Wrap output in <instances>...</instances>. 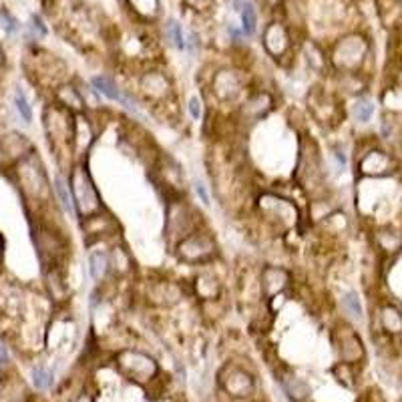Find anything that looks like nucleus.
<instances>
[{"label": "nucleus", "instance_id": "obj_1", "mask_svg": "<svg viewBox=\"0 0 402 402\" xmlns=\"http://www.w3.org/2000/svg\"><path fill=\"white\" fill-rule=\"evenodd\" d=\"M370 57V40L362 32H348L334 42L328 63L340 75H360Z\"/></svg>", "mask_w": 402, "mask_h": 402}, {"label": "nucleus", "instance_id": "obj_2", "mask_svg": "<svg viewBox=\"0 0 402 402\" xmlns=\"http://www.w3.org/2000/svg\"><path fill=\"white\" fill-rule=\"evenodd\" d=\"M71 194H73V201H75V209L81 218L89 220L93 215L103 211V201L101 195L97 191V185L93 183L91 175L85 165H78L73 169L71 173Z\"/></svg>", "mask_w": 402, "mask_h": 402}, {"label": "nucleus", "instance_id": "obj_3", "mask_svg": "<svg viewBox=\"0 0 402 402\" xmlns=\"http://www.w3.org/2000/svg\"><path fill=\"white\" fill-rule=\"evenodd\" d=\"M175 249H177L179 261L189 264V266H201V264H208L215 258L218 244L208 232L194 230L191 234H187L175 244Z\"/></svg>", "mask_w": 402, "mask_h": 402}, {"label": "nucleus", "instance_id": "obj_4", "mask_svg": "<svg viewBox=\"0 0 402 402\" xmlns=\"http://www.w3.org/2000/svg\"><path fill=\"white\" fill-rule=\"evenodd\" d=\"M356 169L368 179H386L398 171V159L386 149L370 145L356 155Z\"/></svg>", "mask_w": 402, "mask_h": 402}, {"label": "nucleus", "instance_id": "obj_5", "mask_svg": "<svg viewBox=\"0 0 402 402\" xmlns=\"http://www.w3.org/2000/svg\"><path fill=\"white\" fill-rule=\"evenodd\" d=\"M115 364H117L121 374H125L137 384H147L159 374L155 358H151L149 354L141 350H135V348H125V350L117 352Z\"/></svg>", "mask_w": 402, "mask_h": 402}, {"label": "nucleus", "instance_id": "obj_6", "mask_svg": "<svg viewBox=\"0 0 402 402\" xmlns=\"http://www.w3.org/2000/svg\"><path fill=\"white\" fill-rule=\"evenodd\" d=\"M220 386L232 398H249L256 390V380L242 366L225 364L220 372Z\"/></svg>", "mask_w": 402, "mask_h": 402}, {"label": "nucleus", "instance_id": "obj_7", "mask_svg": "<svg viewBox=\"0 0 402 402\" xmlns=\"http://www.w3.org/2000/svg\"><path fill=\"white\" fill-rule=\"evenodd\" d=\"M261 42H264L266 52H268L270 57H273V59H284V57H288V54L292 52V49H294L290 28H288L282 20H272L270 25L264 28Z\"/></svg>", "mask_w": 402, "mask_h": 402}, {"label": "nucleus", "instance_id": "obj_8", "mask_svg": "<svg viewBox=\"0 0 402 402\" xmlns=\"http://www.w3.org/2000/svg\"><path fill=\"white\" fill-rule=\"evenodd\" d=\"M244 77L234 69H220L211 78V91L220 103H234L244 93Z\"/></svg>", "mask_w": 402, "mask_h": 402}, {"label": "nucleus", "instance_id": "obj_9", "mask_svg": "<svg viewBox=\"0 0 402 402\" xmlns=\"http://www.w3.org/2000/svg\"><path fill=\"white\" fill-rule=\"evenodd\" d=\"M260 209L273 227L284 230L296 223V208L288 199L276 195H264L260 199Z\"/></svg>", "mask_w": 402, "mask_h": 402}, {"label": "nucleus", "instance_id": "obj_10", "mask_svg": "<svg viewBox=\"0 0 402 402\" xmlns=\"http://www.w3.org/2000/svg\"><path fill=\"white\" fill-rule=\"evenodd\" d=\"M338 336V352H340V360L348 364L362 362L366 350H364L362 338L358 336L350 326H340L336 332Z\"/></svg>", "mask_w": 402, "mask_h": 402}, {"label": "nucleus", "instance_id": "obj_11", "mask_svg": "<svg viewBox=\"0 0 402 402\" xmlns=\"http://www.w3.org/2000/svg\"><path fill=\"white\" fill-rule=\"evenodd\" d=\"M171 89H173V85L163 71H147V73H143L141 81H139V91L143 93V97L147 101L163 103L171 95Z\"/></svg>", "mask_w": 402, "mask_h": 402}, {"label": "nucleus", "instance_id": "obj_12", "mask_svg": "<svg viewBox=\"0 0 402 402\" xmlns=\"http://www.w3.org/2000/svg\"><path fill=\"white\" fill-rule=\"evenodd\" d=\"M167 235H177V242L185 237L187 234H191L195 227V220H194V213H191V209L187 208L185 203H179V201H175V203H171L167 208Z\"/></svg>", "mask_w": 402, "mask_h": 402}, {"label": "nucleus", "instance_id": "obj_13", "mask_svg": "<svg viewBox=\"0 0 402 402\" xmlns=\"http://www.w3.org/2000/svg\"><path fill=\"white\" fill-rule=\"evenodd\" d=\"M378 330L389 338L402 336V310L392 302H382L378 306Z\"/></svg>", "mask_w": 402, "mask_h": 402}, {"label": "nucleus", "instance_id": "obj_14", "mask_svg": "<svg viewBox=\"0 0 402 402\" xmlns=\"http://www.w3.org/2000/svg\"><path fill=\"white\" fill-rule=\"evenodd\" d=\"M372 242H374V247L382 256H396L402 252V232L392 227V225H382L378 227L374 235H372Z\"/></svg>", "mask_w": 402, "mask_h": 402}, {"label": "nucleus", "instance_id": "obj_15", "mask_svg": "<svg viewBox=\"0 0 402 402\" xmlns=\"http://www.w3.org/2000/svg\"><path fill=\"white\" fill-rule=\"evenodd\" d=\"M288 284V272L278 266H268L261 270V292L270 300L276 294H280Z\"/></svg>", "mask_w": 402, "mask_h": 402}, {"label": "nucleus", "instance_id": "obj_16", "mask_svg": "<svg viewBox=\"0 0 402 402\" xmlns=\"http://www.w3.org/2000/svg\"><path fill=\"white\" fill-rule=\"evenodd\" d=\"M378 18L386 28L402 26V0H374Z\"/></svg>", "mask_w": 402, "mask_h": 402}, {"label": "nucleus", "instance_id": "obj_17", "mask_svg": "<svg viewBox=\"0 0 402 402\" xmlns=\"http://www.w3.org/2000/svg\"><path fill=\"white\" fill-rule=\"evenodd\" d=\"M273 107V99L270 93L261 91L256 93L254 97H249L246 103H244V113L252 121H260L261 117H266Z\"/></svg>", "mask_w": 402, "mask_h": 402}, {"label": "nucleus", "instance_id": "obj_18", "mask_svg": "<svg viewBox=\"0 0 402 402\" xmlns=\"http://www.w3.org/2000/svg\"><path fill=\"white\" fill-rule=\"evenodd\" d=\"M195 294L206 302H213L220 298L221 285L218 282V278L213 273H201L195 278Z\"/></svg>", "mask_w": 402, "mask_h": 402}, {"label": "nucleus", "instance_id": "obj_19", "mask_svg": "<svg viewBox=\"0 0 402 402\" xmlns=\"http://www.w3.org/2000/svg\"><path fill=\"white\" fill-rule=\"evenodd\" d=\"M129 8L139 20H155L161 14V2L159 0H127Z\"/></svg>", "mask_w": 402, "mask_h": 402}, {"label": "nucleus", "instance_id": "obj_20", "mask_svg": "<svg viewBox=\"0 0 402 402\" xmlns=\"http://www.w3.org/2000/svg\"><path fill=\"white\" fill-rule=\"evenodd\" d=\"M111 270V258L105 249H97L89 256V272L95 282H103L105 276Z\"/></svg>", "mask_w": 402, "mask_h": 402}, {"label": "nucleus", "instance_id": "obj_21", "mask_svg": "<svg viewBox=\"0 0 402 402\" xmlns=\"http://www.w3.org/2000/svg\"><path fill=\"white\" fill-rule=\"evenodd\" d=\"M91 85L97 89L99 95H105V97L111 99V101L123 103V93H121V89H119L117 83H115L113 78L105 77V75H97V77H93Z\"/></svg>", "mask_w": 402, "mask_h": 402}, {"label": "nucleus", "instance_id": "obj_22", "mask_svg": "<svg viewBox=\"0 0 402 402\" xmlns=\"http://www.w3.org/2000/svg\"><path fill=\"white\" fill-rule=\"evenodd\" d=\"M374 113H377V105H374L372 99H368L364 95H360L352 105V117L356 119L358 123H362V125L370 123L372 117H374Z\"/></svg>", "mask_w": 402, "mask_h": 402}, {"label": "nucleus", "instance_id": "obj_23", "mask_svg": "<svg viewBox=\"0 0 402 402\" xmlns=\"http://www.w3.org/2000/svg\"><path fill=\"white\" fill-rule=\"evenodd\" d=\"M340 304H342V310L344 314L354 320V322H362L364 320V308H362V302H360V296H358V292H346L342 300H340Z\"/></svg>", "mask_w": 402, "mask_h": 402}, {"label": "nucleus", "instance_id": "obj_24", "mask_svg": "<svg viewBox=\"0 0 402 402\" xmlns=\"http://www.w3.org/2000/svg\"><path fill=\"white\" fill-rule=\"evenodd\" d=\"M282 384H284V390L285 394L290 396V398H294V401H302V398H306L308 396V384L298 377H288L282 380Z\"/></svg>", "mask_w": 402, "mask_h": 402}, {"label": "nucleus", "instance_id": "obj_25", "mask_svg": "<svg viewBox=\"0 0 402 402\" xmlns=\"http://www.w3.org/2000/svg\"><path fill=\"white\" fill-rule=\"evenodd\" d=\"M242 28H244V35H256L258 30V13H256V6L249 2V0H244V6H242Z\"/></svg>", "mask_w": 402, "mask_h": 402}, {"label": "nucleus", "instance_id": "obj_26", "mask_svg": "<svg viewBox=\"0 0 402 402\" xmlns=\"http://www.w3.org/2000/svg\"><path fill=\"white\" fill-rule=\"evenodd\" d=\"M165 37H167L169 42L173 45V49H177V51H183V49H185V37H183V28L179 20L169 18L167 23H165Z\"/></svg>", "mask_w": 402, "mask_h": 402}, {"label": "nucleus", "instance_id": "obj_27", "mask_svg": "<svg viewBox=\"0 0 402 402\" xmlns=\"http://www.w3.org/2000/svg\"><path fill=\"white\" fill-rule=\"evenodd\" d=\"M54 191H57V195H59L61 206H63V209H65L66 213L75 215V213H77V209H75V201H73L71 187H69V185L61 179V177H57V179H54Z\"/></svg>", "mask_w": 402, "mask_h": 402}, {"label": "nucleus", "instance_id": "obj_28", "mask_svg": "<svg viewBox=\"0 0 402 402\" xmlns=\"http://www.w3.org/2000/svg\"><path fill=\"white\" fill-rule=\"evenodd\" d=\"M111 258V270H115V273H127L131 270V258L129 254L123 247H113Z\"/></svg>", "mask_w": 402, "mask_h": 402}, {"label": "nucleus", "instance_id": "obj_29", "mask_svg": "<svg viewBox=\"0 0 402 402\" xmlns=\"http://www.w3.org/2000/svg\"><path fill=\"white\" fill-rule=\"evenodd\" d=\"M382 103L386 105L390 113H398L402 111V93L398 89H386L382 95Z\"/></svg>", "mask_w": 402, "mask_h": 402}, {"label": "nucleus", "instance_id": "obj_30", "mask_svg": "<svg viewBox=\"0 0 402 402\" xmlns=\"http://www.w3.org/2000/svg\"><path fill=\"white\" fill-rule=\"evenodd\" d=\"M32 382L39 390H47L52 384V374L45 368H35L32 370Z\"/></svg>", "mask_w": 402, "mask_h": 402}, {"label": "nucleus", "instance_id": "obj_31", "mask_svg": "<svg viewBox=\"0 0 402 402\" xmlns=\"http://www.w3.org/2000/svg\"><path fill=\"white\" fill-rule=\"evenodd\" d=\"M14 105H16V109H18V113L23 115L26 123H30L32 121V111H30V105L26 101V97L23 95V91H16L14 95Z\"/></svg>", "mask_w": 402, "mask_h": 402}, {"label": "nucleus", "instance_id": "obj_32", "mask_svg": "<svg viewBox=\"0 0 402 402\" xmlns=\"http://www.w3.org/2000/svg\"><path fill=\"white\" fill-rule=\"evenodd\" d=\"M0 26L6 30V32H14L16 28H18V25H16V20H14L11 14L6 13L4 8H0Z\"/></svg>", "mask_w": 402, "mask_h": 402}, {"label": "nucleus", "instance_id": "obj_33", "mask_svg": "<svg viewBox=\"0 0 402 402\" xmlns=\"http://www.w3.org/2000/svg\"><path fill=\"white\" fill-rule=\"evenodd\" d=\"M194 187H195V194L199 195V199H201V203H203V206H209L211 201H209L208 189H206V185H203V182H195Z\"/></svg>", "mask_w": 402, "mask_h": 402}, {"label": "nucleus", "instance_id": "obj_34", "mask_svg": "<svg viewBox=\"0 0 402 402\" xmlns=\"http://www.w3.org/2000/svg\"><path fill=\"white\" fill-rule=\"evenodd\" d=\"M189 115H191L195 121L201 117V101H199L197 97H191V99H189Z\"/></svg>", "mask_w": 402, "mask_h": 402}, {"label": "nucleus", "instance_id": "obj_35", "mask_svg": "<svg viewBox=\"0 0 402 402\" xmlns=\"http://www.w3.org/2000/svg\"><path fill=\"white\" fill-rule=\"evenodd\" d=\"M187 4L194 11H208L209 6H211V0H187Z\"/></svg>", "mask_w": 402, "mask_h": 402}, {"label": "nucleus", "instance_id": "obj_36", "mask_svg": "<svg viewBox=\"0 0 402 402\" xmlns=\"http://www.w3.org/2000/svg\"><path fill=\"white\" fill-rule=\"evenodd\" d=\"M6 358H8V352H6V348L0 344V364L2 362H6Z\"/></svg>", "mask_w": 402, "mask_h": 402}, {"label": "nucleus", "instance_id": "obj_37", "mask_svg": "<svg viewBox=\"0 0 402 402\" xmlns=\"http://www.w3.org/2000/svg\"><path fill=\"white\" fill-rule=\"evenodd\" d=\"M78 402H93V401H91V396H81Z\"/></svg>", "mask_w": 402, "mask_h": 402}, {"label": "nucleus", "instance_id": "obj_38", "mask_svg": "<svg viewBox=\"0 0 402 402\" xmlns=\"http://www.w3.org/2000/svg\"><path fill=\"white\" fill-rule=\"evenodd\" d=\"M401 145H402V135H401Z\"/></svg>", "mask_w": 402, "mask_h": 402}]
</instances>
